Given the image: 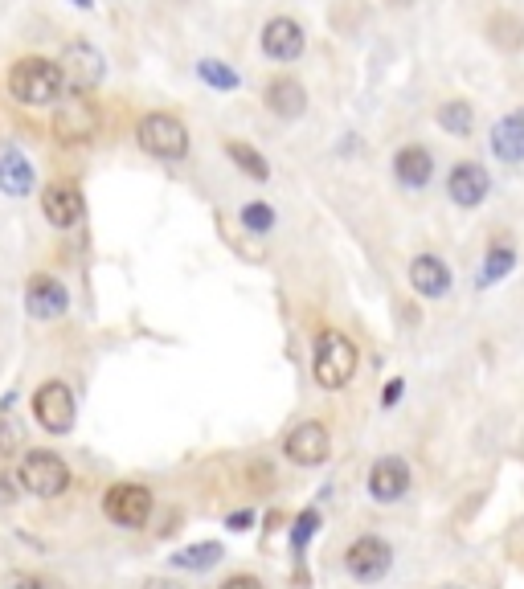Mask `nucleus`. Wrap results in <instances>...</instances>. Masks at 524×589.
Wrapping results in <instances>:
<instances>
[{"mask_svg":"<svg viewBox=\"0 0 524 589\" xmlns=\"http://www.w3.org/2000/svg\"><path fill=\"white\" fill-rule=\"evenodd\" d=\"M62 90H66L62 66L50 58H21L9 70V95L25 107H54L62 103Z\"/></svg>","mask_w":524,"mask_h":589,"instance_id":"obj_1","label":"nucleus"},{"mask_svg":"<svg viewBox=\"0 0 524 589\" xmlns=\"http://www.w3.org/2000/svg\"><path fill=\"white\" fill-rule=\"evenodd\" d=\"M357 373V344L344 332H320L312 352V377L320 389H344Z\"/></svg>","mask_w":524,"mask_h":589,"instance_id":"obj_2","label":"nucleus"},{"mask_svg":"<svg viewBox=\"0 0 524 589\" xmlns=\"http://www.w3.org/2000/svg\"><path fill=\"white\" fill-rule=\"evenodd\" d=\"M136 140L156 160H185L189 156V131H185V123L177 115H164V111H152V115L140 119Z\"/></svg>","mask_w":524,"mask_h":589,"instance_id":"obj_3","label":"nucleus"},{"mask_svg":"<svg viewBox=\"0 0 524 589\" xmlns=\"http://www.w3.org/2000/svg\"><path fill=\"white\" fill-rule=\"evenodd\" d=\"M33 418H37L41 430H50V434H70L74 418H78L74 389L66 381H46L33 393Z\"/></svg>","mask_w":524,"mask_h":589,"instance_id":"obj_4","label":"nucleus"},{"mask_svg":"<svg viewBox=\"0 0 524 589\" xmlns=\"http://www.w3.org/2000/svg\"><path fill=\"white\" fill-rule=\"evenodd\" d=\"M21 487L41 495V500H54L70 487V467L54 455V450H29L21 459Z\"/></svg>","mask_w":524,"mask_h":589,"instance_id":"obj_5","label":"nucleus"},{"mask_svg":"<svg viewBox=\"0 0 524 589\" xmlns=\"http://www.w3.org/2000/svg\"><path fill=\"white\" fill-rule=\"evenodd\" d=\"M103 516L119 528H144L152 516V491L144 483H111L103 495Z\"/></svg>","mask_w":524,"mask_h":589,"instance_id":"obj_6","label":"nucleus"},{"mask_svg":"<svg viewBox=\"0 0 524 589\" xmlns=\"http://www.w3.org/2000/svg\"><path fill=\"white\" fill-rule=\"evenodd\" d=\"M58 66H62L66 86H74L78 95H86L91 86H99L103 74H107V62H103V54L95 50L91 41H70L62 50V58H58Z\"/></svg>","mask_w":524,"mask_h":589,"instance_id":"obj_7","label":"nucleus"},{"mask_svg":"<svg viewBox=\"0 0 524 589\" xmlns=\"http://www.w3.org/2000/svg\"><path fill=\"white\" fill-rule=\"evenodd\" d=\"M389 565H393V549L381 536H357L353 545L344 549V569L357 581H381L389 573Z\"/></svg>","mask_w":524,"mask_h":589,"instance_id":"obj_8","label":"nucleus"},{"mask_svg":"<svg viewBox=\"0 0 524 589\" xmlns=\"http://www.w3.org/2000/svg\"><path fill=\"white\" fill-rule=\"evenodd\" d=\"M258 45L271 62H295L303 54V45H308V33H303V25L291 21V17H271L258 33Z\"/></svg>","mask_w":524,"mask_h":589,"instance_id":"obj_9","label":"nucleus"},{"mask_svg":"<svg viewBox=\"0 0 524 589\" xmlns=\"http://www.w3.org/2000/svg\"><path fill=\"white\" fill-rule=\"evenodd\" d=\"M283 455H287L295 467H320V463H328V455H332V438H328V430H324L320 422H303V426H295V430L287 434Z\"/></svg>","mask_w":524,"mask_h":589,"instance_id":"obj_10","label":"nucleus"},{"mask_svg":"<svg viewBox=\"0 0 524 589\" xmlns=\"http://www.w3.org/2000/svg\"><path fill=\"white\" fill-rule=\"evenodd\" d=\"M492 189V176L484 164H475V160H459L447 176V197L459 205V209H475V205H484Z\"/></svg>","mask_w":524,"mask_h":589,"instance_id":"obj_11","label":"nucleus"},{"mask_svg":"<svg viewBox=\"0 0 524 589\" xmlns=\"http://www.w3.org/2000/svg\"><path fill=\"white\" fill-rule=\"evenodd\" d=\"M25 307H29L33 320H58V315H66V307H70V291L54 275H33L25 283Z\"/></svg>","mask_w":524,"mask_h":589,"instance_id":"obj_12","label":"nucleus"},{"mask_svg":"<svg viewBox=\"0 0 524 589\" xmlns=\"http://www.w3.org/2000/svg\"><path fill=\"white\" fill-rule=\"evenodd\" d=\"M406 491H410V467H406V459L385 455V459L373 463V471H369V495H373L377 504H398Z\"/></svg>","mask_w":524,"mask_h":589,"instance_id":"obj_13","label":"nucleus"},{"mask_svg":"<svg viewBox=\"0 0 524 589\" xmlns=\"http://www.w3.org/2000/svg\"><path fill=\"white\" fill-rule=\"evenodd\" d=\"M95 127H99V115H95V107L86 103L82 95H78V99H66V103L58 107V119H54L58 140H66V144L91 140V135H95Z\"/></svg>","mask_w":524,"mask_h":589,"instance_id":"obj_14","label":"nucleus"},{"mask_svg":"<svg viewBox=\"0 0 524 589\" xmlns=\"http://www.w3.org/2000/svg\"><path fill=\"white\" fill-rule=\"evenodd\" d=\"M410 287L422 295V299H443L451 291V270L439 254H418L410 262Z\"/></svg>","mask_w":524,"mask_h":589,"instance_id":"obj_15","label":"nucleus"},{"mask_svg":"<svg viewBox=\"0 0 524 589\" xmlns=\"http://www.w3.org/2000/svg\"><path fill=\"white\" fill-rule=\"evenodd\" d=\"M393 176H398V185L402 189H426L430 185V176H434V156L430 148L422 144H406L398 156H393Z\"/></svg>","mask_w":524,"mask_h":589,"instance_id":"obj_16","label":"nucleus"},{"mask_svg":"<svg viewBox=\"0 0 524 589\" xmlns=\"http://www.w3.org/2000/svg\"><path fill=\"white\" fill-rule=\"evenodd\" d=\"M267 107L279 115V119H303V111H308V90H303V82H295L291 74H279L267 82Z\"/></svg>","mask_w":524,"mask_h":589,"instance_id":"obj_17","label":"nucleus"},{"mask_svg":"<svg viewBox=\"0 0 524 589\" xmlns=\"http://www.w3.org/2000/svg\"><path fill=\"white\" fill-rule=\"evenodd\" d=\"M41 213H46V221L58 225V230H70L82 217V193L74 185H50L46 197H41Z\"/></svg>","mask_w":524,"mask_h":589,"instance_id":"obj_18","label":"nucleus"},{"mask_svg":"<svg viewBox=\"0 0 524 589\" xmlns=\"http://www.w3.org/2000/svg\"><path fill=\"white\" fill-rule=\"evenodd\" d=\"M492 156L504 164L524 160V111H512L492 127Z\"/></svg>","mask_w":524,"mask_h":589,"instance_id":"obj_19","label":"nucleus"},{"mask_svg":"<svg viewBox=\"0 0 524 589\" xmlns=\"http://www.w3.org/2000/svg\"><path fill=\"white\" fill-rule=\"evenodd\" d=\"M0 193L17 197V201L33 193V164L21 152H5V156H0Z\"/></svg>","mask_w":524,"mask_h":589,"instance_id":"obj_20","label":"nucleus"},{"mask_svg":"<svg viewBox=\"0 0 524 589\" xmlns=\"http://www.w3.org/2000/svg\"><path fill=\"white\" fill-rule=\"evenodd\" d=\"M434 123H439L447 135H459V140H467V135L475 131V107L467 99H447L439 107V115H434Z\"/></svg>","mask_w":524,"mask_h":589,"instance_id":"obj_21","label":"nucleus"},{"mask_svg":"<svg viewBox=\"0 0 524 589\" xmlns=\"http://www.w3.org/2000/svg\"><path fill=\"white\" fill-rule=\"evenodd\" d=\"M217 561H222V545H217V540H201V545H189V549H181L177 557H172L177 569H193V573H205Z\"/></svg>","mask_w":524,"mask_h":589,"instance_id":"obj_22","label":"nucleus"},{"mask_svg":"<svg viewBox=\"0 0 524 589\" xmlns=\"http://www.w3.org/2000/svg\"><path fill=\"white\" fill-rule=\"evenodd\" d=\"M226 156H230L250 180H267V176H271V164L262 160V152L250 148V144H242V140H230V144H226Z\"/></svg>","mask_w":524,"mask_h":589,"instance_id":"obj_23","label":"nucleus"},{"mask_svg":"<svg viewBox=\"0 0 524 589\" xmlns=\"http://www.w3.org/2000/svg\"><path fill=\"white\" fill-rule=\"evenodd\" d=\"M197 78H201V82H209L213 90H238V82H242V78H238V70H234V66H226L222 58H201V62H197Z\"/></svg>","mask_w":524,"mask_h":589,"instance_id":"obj_24","label":"nucleus"},{"mask_svg":"<svg viewBox=\"0 0 524 589\" xmlns=\"http://www.w3.org/2000/svg\"><path fill=\"white\" fill-rule=\"evenodd\" d=\"M512 266H516V250H512V246H504V242H500V246H492V250H488V258H484V270H479V287L500 283Z\"/></svg>","mask_w":524,"mask_h":589,"instance_id":"obj_25","label":"nucleus"},{"mask_svg":"<svg viewBox=\"0 0 524 589\" xmlns=\"http://www.w3.org/2000/svg\"><path fill=\"white\" fill-rule=\"evenodd\" d=\"M488 33H492L496 45H504V50H516V45L524 41V25H520L512 13H496V17L488 21Z\"/></svg>","mask_w":524,"mask_h":589,"instance_id":"obj_26","label":"nucleus"},{"mask_svg":"<svg viewBox=\"0 0 524 589\" xmlns=\"http://www.w3.org/2000/svg\"><path fill=\"white\" fill-rule=\"evenodd\" d=\"M242 225H246L250 234H271V230H275V209L262 205V201H250V205L242 209Z\"/></svg>","mask_w":524,"mask_h":589,"instance_id":"obj_27","label":"nucleus"},{"mask_svg":"<svg viewBox=\"0 0 524 589\" xmlns=\"http://www.w3.org/2000/svg\"><path fill=\"white\" fill-rule=\"evenodd\" d=\"M0 589H66V585H62V581H54V577H37V573L13 569V573H5Z\"/></svg>","mask_w":524,"mask_h":589,"instance_id":"obj_28","label":"nucleus"},{"mask_svg":"<svg viewBox=\"0 0 524 589\" xmlns=\"http://www.w3.org/2000/svg\"><path fill=\"white\" fill-rule=\"evenodd\" d=\"M316 528H320V512H316V508H303L299 520H295V528H291V549L303 553V545H308V540L316 536Z\"/></svg>","mask_w":524,"mask_h":589,"instance_id":"obj_29","label":"nucleus"},{"mask_svg":"<svg viewBox=\"0 0 524 589\" xmlns=\"http://www.w3.org/2000/svg\"><path fill=\"white\" fill-rule=\"evenodd\" d=\"M217 589H267V585H262L258 577H250V573H234V577H226Z\"/></svg>","mask_w":524,"mask_h":589,"instance_id":"obj_30","label":"nucleus"},{"mask_svg":"<svg viewBox=\"0 0 524 589\" xmlns=\"http://www.w3.org/2000/svg\"><path fill=\"white\" fill-rule=\"evenodd\" d=\"M402 389H406V381L393 377V381L385 385V393H381V405H398V401H402Z\"/></svg>","mask_w":524,"mask_h":589,"instance_id":"obj_31","label":"nucleus"},{"mask_svg":"<svg viewBox=\"0 0 524 589\" xmlns=\"http://www.w3.org/2000/svg\"><path fill=\"white\" fill-rule=\"evenodd\" d=\"M144 589H185V585L181 581H168V577H148Z\"/></svg>","mask_w":524,"mask_h":589,"instance_id":"obj_32","label":"nucleus"},{"mask_svg":"<svg viewBox=\"0 0 524 589\" xmlns=\"http://www.w3.org/2000/svg\"><path fill=\"white\" fill-rule=\"evenodd\" d=\"M226 524H230L234 532H246V528H250V512H234V516H230Z\"/></svg>","mask_w":524,"mask_h":589,"instance_id":"obj_33","label":"nucleus"},{"mask_svg":"<svg viewBox=\"0 0 524 589\" xmlns=\"http://www.w3.org/2000/svg\"><path fill=\"white\" fill-rule=\"evenodd\" d=\"M385 5H389V9H410L414 0H385Z\"/></svg>","mask_w":524,"mask_h":589,"instance_id":"obj_34","label":"nucleus"},{"mask_svg":"<svg viewBox=\"0 0 524 589\" xmlns=\"http://www.w3.org/2000/svg\"><path fill=\"white\" fill-rule=\"evenodd\" d=\"M70 5H78V9H91V5H95V0H70Z\"/></svg>","mask_w":524,"mask_h":589,"instance_id":"obj_35","label":"nucleus"},{"mask_svg":"<svg viewBox=\"0 0 524 589\" xmlns=\"http://www.w3.org/2000/svg\"><path fill=\"white\" fill-rule=\"evenodd\" d=\"M439 589H463V585H439Z\"/></svg>","mask_w":524,"mask_h":589,"instance_id":"obj_36","label":"nucleus"}]
</instances>
